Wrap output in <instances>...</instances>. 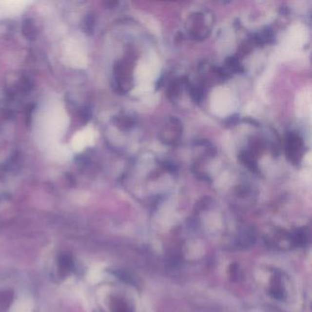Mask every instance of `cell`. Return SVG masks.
Segmentation results:
<instances>
[{
  "mask_svg": "<svg viewBox=\"0 0 312 312\" xmlns=\"http://www.w3.org/2000/svg\"><path fill=\"white\" fill-rule=\"evenodd\" d=\"M42 130L44 132V141L48 150L59 145L58 137L64 132L68 126V116L59 105H52L45 112L42 120Z\"/></svg>",
  "mask_w": 312,
  "mask_h": 312,
  "instance_id": "1",
  "label": "cell"
},
{
  "mask_svg": "<svg viewBox=\"0 0 312 312\" xmlns=\"http://www.w3.org/2000/svg\"><path fill=\"white\" fill-rule=\"evenodd\" d=\"M75 40L68 42L66 49L63 54V59L66 64L75 68L85 67L87 60L84 52H82L81 47Z\"/></svg>",
  "mask_w": 312,
  "mask_h": 312,
  "instance_id": "2",
  "label": "cell"
},
{
  "mask_svg": "<svg viewBox=\"0 0 312 312\" xmlns=\"http://www.w3.org/2000/svg\"><path fill=\"white\" fill-rule=\"evenodd\" d=\"M95 140V130L91 127H84L74 136L72 140V148L76 152H81Z\"/></svg>",
  "mask_w": 312,
  "mask_h": 312,
  "instance_id": "3",
  "label": "cell"
},
{
  "mask_svg": "<svg viewBox=\"0 0 312 312\" xmlns=\"http://www.w3.org/2000/svg\"><path fill=\"white\" fill-rule=\"evenodd\" d=\"M30 302L22 301L20 306H17V307H15V310H14L12 312H30Z\"/></svg>",
  "mask_w": 312,
  "mask_h": 312,
  "instance_id": "4",
  "label": "cell"
}]
</instances>
